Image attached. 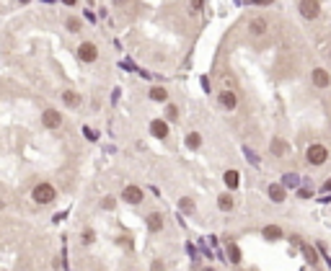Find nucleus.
<instances>
[{
  "label": "nucleus",
  "mask_w": 331,
  "mask_h": 271,
  "mask_svg": "<svg viewBox=\"0 0 331 271\" xmlns=\"http://www.w3.org/2000/svg\"><path fill=\"white\" fill-rule=\"evenodd\" d=\"M179 204H181V209H184V212H189V214L194 212V204H191V199H181Z\"/></svg>",
  "instance_id": "393cba45"
},
{
  "label": "nucleus",
  "mask_w": 331,
  "mask_h": 271,
  "mask_svg": "<svg viewBox=\"0 0 331 271\" xmlns=\"http://www.w3.org/2000/svg\"><path fill=\"white\" fill-rule=\"evenodd\" d=\"M243 153H246V157H248V163H251V165H259V157H256L254 150H251V148H243Z\"/></svg>",
  "instance_id": "5701e85b"
},
{
  "label": "nucleus",
  "mask_w": 331,
  "mask_h": 271,
  "mask_svg": "<svg viewBox=\"0 0 331 271\" xmlns=\"http://www.w3.org/2000/svg\"><path fill=\"white\" fill-rule=\"evenodd\" d=\"M62 101H65V106L75 109L78 104H81V93H75V90H62Z\"/></svg>",
  "instance_id": "9b49d317"
},
{
  "label": "nucleus",
  "mask_w": 331,
  "mask_h": 271,
  "mask_svg": "<svg viewBox=\"0 0 331 271\" xmlns=\"http://www.w3.org/2000/svg\"><path fill=\"white\" fill-rule=\"evenodd\" d=\"M303 253H305V258H308V264H316V261H318V256H316V251H313V248H311V245H305V243H303Z\"/></svg>",
  "instance_id": "4be33fe9"
},
{
  "label": "nucleus",
  "mask_w": 331,
  "mask_h": 271,
  "mask_svg": "<svg viewBox=\"0 0 331 271\" xmlns=\"http://www.w3.org/2000/svg\"><path fill=\"white\" fill-rule=\"evenodd\" d=\"M280 235H282V230H280V228H275V225H269V228H264V238H267V240H277Z\"/></svg>",
  "instance_id": "a211bd4d"
},
{
  "label": "nucleus",
  "mask_w": 331,
  "mask_h": 271,
  "mask_svg": "<svg viewBox=\"0 0 331 271\" xmlns=\"http://www.w3.org/2000/svg\"><path fill=\"white\" fill-rule=\"evenodd\" d=\"M147 228H150L153 232L161 230V228H163V217H161L158 212H150V214H147Z\"/></svg>",
  "instance_id": "ddd939ff"
},
{
  "label": "nucleus",
  "mask_w": 331,
  "mask_h": 271,
  "mask_svg": "<svg viewBox=\"0 0 331 271\" xmlns=\"http://www.w3.org/2000/svg\"><path fill=\"white\" fill-rule=\"evenodd\" d=\"M269 199L272 201H284V189L280 184H272L269 186Z\"/></svg>",
  "instance_id": "2eb2a0df"
},
{
  "label": "nucleus",
  "mask_w": 331,
  "mask_h": 271,
  "mask_svg": "<svg viewBox=\"0 0 331 271\" xmlns=\"http://www.w3.org/2000/svg\"><path fill=\"white\" fill-rule=\"evenodd\" d=\"M204 271H215V269H204Z\"/></svg>",
  "instance_id": "f704fd0d"
},
{
  "label": "nucleus",
  "mask_w": 331,
  "mask_h": 271,
  "mask_svg": "<svg viewBox=\"0 0 331 271\" xmlns=\"http://www.w3.org/2000/svg\"><path fill=\"white\" fill-rule=\"evenodd\" d=\"M228 258H231L233 264L241 261V251H238V245H236V243H228Z\"/></svg>",
  "instance_id": "f3484780"
},
{
  "label": "nucleus",
  "mask_w": 331,
  "mask_h": 271,
  "mask_svg": "<svg viewBox=\"0 0 331 271\" xmlns=\"http://www.w3.org/2000/svg\"><path fill=\"white\" fill-rule=\"evenodd\" d=\"M67 29H70L73 34L81 31V21H78V18H67Z\"/></svg>",
  "instance_id": "b1692460"
},
{
  "label": "nucleus",
  "mask_w": 331,
  "mask_h": 271,
  "mask_svg": "<svg viewBox=\"0 0 331 271\" xmlns=\"http://www.w3.org/2000/svg\"><path fill=\"white\" fill-rule=\"evenodd\" d=\"M298 8H300V16L308 18V21L318 18V13H321V3H318V0H300Z\"/></svg>",
  "instance_id": "20e7f679"
},
{
  "label": "nucleus",
  "mask_w": 331,
  "mask_h": 271,
  "mask_svg": "<svg viewBox=\"0 0 331 271\" xmlns=\"http://www.w3.org/2000/svg\"><path fill=\"white\" fill-rule=\"evenodd\" d=\"M18 3H24V5H26V3H31V0H18Z\"/></svg>",
  "instance_id": "72a5a7b5"
},
{
  "label": "nucleus",
  "mask_w": 331,
  "mask_h": 271,
  "mask_svg": "<svg viewBox=\"0 0 331 271\" xmlns=\"http://www.w3.org/2000/svg\"><path fill=\"white\" fill-rule=\"evenodd\" d=\"M42 124H44L47 129H60V124H62L60 111H57V109H44V114H42Z\"/></svg>",
  "instance_id": "39448f33"
},
{
  "label": "nucleus",
  "mask_w": 331,
  "mask_h": 271,
  "mask_svg": "<svg viewBox=\"0 0 331 271\" xmlns=\"http://www.w3.org/2000/svg\"><path fill=\"white\" fill-rule=\"evenodd\" d=\"M124 201H127V204H140V201H142V191L138 186H127V189H124Z\"/></svg>",
  "instance_id": "1a4fd4ad"
},
{
  "label": "nucleus",
  "mask_w": 331,
  "mask_h": 271,
  "mask_svg": "<svg viewBox=\"0 0 331 271\" xmlns=\"http://www.w3.org/2000/svg\"><path fill=\"white\" fill-rule=\"evenodd\" d=\"M202 3H204V0H191V8H194V10H199Z\"/></svg>",
  "instance_id": "c756f323"
},
{
  "label": "nucleus",
  "mask_w": 331,
  "mask_h": 271,
  "mask_svg": "<svg viewBox=\"0 0 331 271\" xmlns=\"http://www.w3.org/2000/svg\"><path fill=\"white\" fill-rule=\"evenodd\" d=\"M150 98H153V101H166V98H168V90L158 85V88H153V90H150Z\"/></svg>",
  "instance_id": "6ab92c4d"
},
{
  "label": "nucleus",
  "mask_w": 331,
  "mask_h": 271,
  "mask_svg": "<svg viewBox=\"0 0 331 271\" xmlns=\"http://www.w3.org/2000/svg\"><path fill=\"white\" fill-rule=\"evenodd\" d=\"M150 134H153V137H158V140H166V137H168V121L155 119V121L150 124Z\"/></svg>",
  "instance_id": "6e6552de"
},
{
  "label": "nucleus",
  "mask_w": 331,
  "mask_h": 271,
  "mask_svg": "<svg viewBox=\"0 0 331 271\" xmlns=\"http://www.w3.org/2000/svg\"><path fill=\"white\" fill-rule=\"evenodd\" d=\"M284 184H287V186H295V184H298V176L287 173V176H284Z\"/></svg>",
  "instance_id": "a878e982"
},
{
  "label": "nucleus",
  "mask_w": 331,
  "mask_h": 271,
  "mask_svg": "<svg viewBox=\"0 0 331 271\" xmlns=\"http://www.w3.org/2000/svg\"><path fill=\"white\" fill-rule=\"evenodd\" d=\"M254 3H256V5H269L272 0H254Z\"/></svg>",
  "instance_id": "7c9ffc66"
},
{
  "label": "nucleus",
  "mask_w": 331,
  "mask_h": 271,
  "mask_svg": "<svg viewBox=\"0 0 331 271\" xmlns=\"http://www.w3.org/2000/svg\"><path fill=\"white\" fill-rule=\"evenodd\" d=\"M218 204H220V209H233V196L231 194H220V199H218Z\"/></svg>",
  "instance_id": "aec40b11"
},
{
  "label": "nucleus",
  "mask_w": 331,
  "mask_h": 271,
  "mask_svg": "<svg viewBox=\"0 0 331 271\" xmlns=\"http://www.w3.org/2000/svg\"><path fill=\"white\" fill-rule=\"evenodd\" d=\"M238 184H241V176H238V171H225V186L228 189H238Z\"/></svg>",
  "instance_id": "4468645a"
},
{
  "label": "nucleus",
  "mask_w": 331,
  "mask_h": 271,
  "mask_svg": "<svg viewBox=\"0 0 331 271\" xmlns=\"http://www.w3.org/2000/svg\"><path fill=\"white\" fill-rule=\"evenodd\" d=\"M176 119H179V109L174 104H168L166 106V121H176Z\"/></svg>",
  "instance_id": "412c9836"
},
{
  "label": "nucleus",
  "mask_w": 331,
  "mask_h": 271,
  "mask_svg": "<svg viewBox=\"0 0 331 271\" xmlns=\"http://www.w3.org/2000/svg\"><path fill=\"white\" fill-rule=\"evenodd\" d=\"M324 191H331V178H329L326 184H324Z\"/></svg>",
  "instance_id": "2f4dec72"
},
{
  "label": "nucleus",
  "mask_w": 331,
  "mask_h": 271,
  "mask_svg": "<svg viewBox=\"0 0 331 271\" xmlns=\"http://www.w3.org/2000/svg\"><path fill=\"white\" fill-rule=\"evenodd\" d=\"M199 145H202V137H199V132H191L189 137H187V148H189V150H197Z\"/></svg>",
  "instance_id": "dca6fc26"
},
{
  "label": "nucleus",
  "mask_w": 331,
  "mask_h": 271,
  "mask_svg": "<svg viewBox=\"0 0 331 271\" xmlns=\"http://www.w3.org/2000/svg\"><path fill=\"white\" fill-rule=\"evenodd\" d=\"M83 134H86V140H96V132L91 127H83Z\"/></svg>",
  "instance_id": "bb28decb"
},
{
  "label": "nucleus",
  "mask_w": 331,
  "mask_h": 271,
  "mask_svg": "<svg viewBox=\"0 0 331 271\" xmlns=\"http://www.w3.org/2000/svg\"><path fill=\"white\" fill-rule=\"evenodd\" d=\"M220 104H223V109L233 111V109L238 106V96H236V90H231V88L220 90Z\"/></svg>",
  "instance_id": "0eeeda50"
},
{
  "label": "nucleus",
  "mask_w": 331,
  "mask_h": 271,
  "mask_svg": "<svg viewBox=\"0 0 331 271\" xmlns=\"http://www.w3.org/2000/svg\"><path fill=\"white\" fill-rule=\"evenodd\" d=\"M305 157H308V163H311V165H324L329 160V150L324 148V145H311Z\"/></svg>",
  "instance_id": "f03ea898"
},
{
  "label": "nucleus",
  "mask_w": 331,
  "mask_h": 271,
  "mask_svg": "<svg viewBox=\"0 0 331 271\" xmlns=\"http://www.w3.org/2000/svg\"><path fill=\"white\" fill-rule=\"evenodd\" d=\"M298 196H303V199H311V196H313V191H311V189H300V191H298Z\"/></svg>",
  "instance_id": "cd10ccee"
},
{
  "label": "nucleus",
  "mask_w": 331,
  "mask_h": 271,
  "mask_svg": "<svg viewBox=\"0 0 331 271\" xmlns=\"http://www.w3.org/2000/svg\"><path fill=\"white\" fill-rule=\"evenodd\" d=\"M329 80H331V77H329V73L324 70V67H316V70H313V85L316 88H326Z\"/></svg>",
  "instance_id": "9d476101"
},
{
  "label": "nucleus",
  "mask_w": 331,
  "mask_h": 271,
  "mask_svg": "<svg viewBox=\"0 0 331 271\" xmlns=\"http://www.w3.org/2000/svg\"><path fill=\"white\" fill-rule=\"evenodd\" d=\"M91 240H94V232L86 230V232H83V243H91Z\"/></svg>",
  "instance_id": "c85d7f7f"
},
{
  "label": "nucleus",
  "mask_w": 331,
  "mask_h": 271,
  "mask_svg": "<svg viewBox=\"0 0 331 271\" xmlns=\"http://www.w3.org/2000/svg\"><path fill=\"white\" fill-rule=\"evenodd\" d=\"M78 60L81 62H96L98 60V47L94 41H83L81 47H78Z\"/></svg>",
  "instance_id": "7ed1b4c3"
},
{
  "label": "nucleus",
  "mask_w": 331,
  "mask_h": 271,
  "mask_svg": "<svg viewBox=\"0 0 331 271\" xmlns=\"http://www.w3.org/2000/svg\"><path fill=\"white\" fill-rule=\"evenodd\" d=\"M62 3H65V5H75V3H78V0H62Z\"/></svg>",
  "instance_id": "473e14b6"
},
{
  "label": "nucleus",
  "mask_w": 331,
  "mask_h": 271,
  "mask_svg": "<svg viewBox=\"0 0 331 271\" xmlns=\"http://www.w3.org/2000/svg\"><path fill=\"white\" fill-rule=\"evenodd\" d=\"M248 31H251V34H256V37H264V34L269 31V21H267L264 16L251 18V21H248Z\"/></svg>",
  "instance_id": "423d86ee"
},
{
  "label": "nucleus",
  "mask_w": 331,
  "mask_h": 271,
  "mask_svg": "<svg viewBox=\"0 0 331 271\" xmlns=\"http://www.w3.org/2000/svg\"><path fill=\"white\" fill-rule=\"evenodd\" d=\"M287 142H284V140H280V137H275V140H272V153H275L277 157H284V155H287Z\"/></svg>",
  "instance_id": "f8f14e48"
},
{
  "label": "nucleus",
  "mask_w": 331,
  "mask_h": 271,
  "mask_svg": "<svg viewBox=\"0 0 331 271\" xmlns=\"http://www.w3.org/2000/svg\"><path fill=\"white\" fill-rule=\"evenodd\" d=\"M31 196H34V201H37V204H49V201H54L57 191H54L52 184H39L37 189H34Z\"/></svg>",
  "instance_id": "f257e3e1"
}]
</instances>
